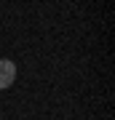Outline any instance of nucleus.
Wrapping results in <instances>:
<instances>
[{
	"label": "nucleus",
	"mask_w": 115,
	"mask_h": 120,
	"mask_svg": "<svg viewBox=\"0 0 115 120\" xmlns=\"http://www.w3.org/2000/svg\"><path fill=\"white\" fill-rule=\"evenodd\" d=\"M16 80V64L11 59H0V91L11 88Z\"/></svg>",
	"instance_id": "f257e3e1"
}]
</instances>
